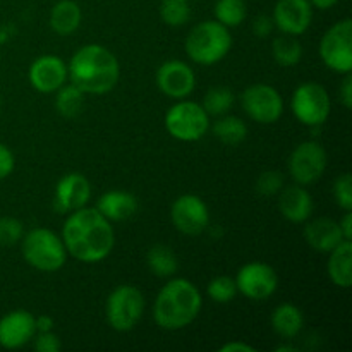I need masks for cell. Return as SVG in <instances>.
Returning <instances> with one entry per match:
<instances>
[{
	"label": "cell",
	"mask_w": 352,
	"mask_h": 352,
	"mask_svg": "<svg viewBox=\"0 0 352 352\" xmlns=\"http://www.w3.org/2000/svg\"><path fill=\"white\" fill-rule=\"evenodd\" d=\"M60 237L69 256L85 265L102 263L116 246L112 222L88 205L67 213Z\"/></svg>",
	"instance_id": "obj_1"
},
{
	"label": "cell",
	"mask_w": 352,
	"mask_h": 352,
	"mask_svg": "<svg viewBox=\"0 0 352 352\" xmlns=\"http://www.w3.org/2000/svg\"><path fill=\"white\" fill-rule=\"evenodd\" d=\"M67 76L69 82L78 86L86 95H107L119 85V58L100 43L82 45L69 58Z\"/></svg>",
	"instance_id": "obj_2"
},
{
	"label": "cell",
	"mask_w": 352,
	"mask_h": 352,
	"mask_svg": "<svg viewBox=\"0 0 352 352\" xmlns=\"http://www.w3.org/2000/svg\"><path fill=\"white\" fill-rule=\"evenodd\" d=\"M203 298L199 289L184 277H170L155 298L153 322L158 329L177 332L191 325L199 316Z\"/></svg>",
	"instance_id": "obj_3"
},
{
	"label": "cell",
	"mask_w": 352,
	"mask_h": 352,
	"mask_svg": "<svg viewBox=\"0 0 352 352\" xmlns=\"http://www.w3.org/2000/svg\"><path fill=\"white\" fill-rule=\"evenodd\" d=\"M230 48V30L215 19L203 21L192 26L184 40V50L189 60L205 67L222 62L229 55Z\"/></svg>",
	"instance_id": "obj_4"
},
{
	"label": "cell",
	"mask_w": 352,
	"mask_h": 352,
	"mask_svg": "<svg viewBox=\"0 0 352 352\" xmlns=\"http://www.w3.org/2000/svg\"><path fill=\"white\" fill-rule=\"evenodd\" d=\"M19 244L24 261L31 268L43 274L58 272L69 258L60 234L54 232L48 227H34L28 230Z\"/></svg>",
	"instance_id": "obj_5"
},
{
	"label": "cell",
	"mask_w": 352,
	"mask_h": 352,
	"mask_svg": "<svg viewBox=\"0 0 352 352\" xmlns=\"http://www.w3.org/2000/svg\"><path fill=\"white\" fill-rule=\"evenodd\" d=\"M165 129L174 140L182 143H196L210 131V116L201 103L192 100H175L165 113Z\"/></svg>",
	"instance_id": "obj_6"
},
{
	"label": "cell",
	"mask_w": 352,
	"mask_h": 352,
	"mask_svg": "<svg viewBox=\"0 0 352 352\" xmlns=\"http://www.w3.org/2000/svg\"><path fill=\"white\" fill-rule=\"evenodd\" d=\"M144 313V296L131 284H120L110 291L105 301V318L110 329L119 333L136 329Z\"/></svg>",
	"instance_id": "obj_7"
},
{
	"label": "cell",
	"mask_w": 352,
	"mask_h": 352,
	"mask_svg": "<svg viewBox=\"0 0 352 352\" xmlns=\"http://www.w3.org/2000/svg\"><path fill=\"white\" fill-rule=\"evenodd\" d=\"M318 55L327 69L336 74L352 72V19L344 17L320 38Z\"/></svg>",
	"instance_id": "obj_8"
},
{
	"label": "cell",
	"mask_w": 352,
	"mask_h": 352,
	"mask_svg": "<svg viewBox=\"0 0 352 352\" xmlns=\"http://www.w3.org/2000/svg\"><path fill=\"white\" fill-rule=\"evenodd\" d=\"M292 116L306 127H320L329 120L332 112V100L329 91L320 82H301L291 96Z\"/></svg>",
	"instance_id": "obj_9"
},
{
	"label": "cell",
	"mask_w": 352,
	"mask_h": 352,
	"mask_svg": "<svg viewBox=\"0 0 352 352\" xmlns=\"http://www.w3.org/2000/svg\"><path fill=\"white\" fill-rule=\"evenodd\" d=\"M244 113L253 122L270 126L284 116V98L275 86L267 82H254L248 86L239 96Z\"/></svg>",
	"instance_id": "obj_10"
},
{
	"label": "cell",
	"mask_w": 352,
	"mask_h": 352,
	"mask_svg": "<svg viewBox=\"0 0 352 352\" xmlns=\"http://www.w3.org/2000/svg\"><path fill=\"white\" fill-rule=\"evenodd\" d=\"M329 165L327 150L316 140L299 143L291 151L287 160V170L292 181L301 186H311L322 179Z\"/></svg>",
	"instance_id": "obj_11"
},
{
	"label": "cell",
	"mask_w": 352,
	"mask_h": 352,
	"mask_svg": "<svg viewBox=\"0 0 352 352\" xmlns=\"http://www.w3.org/2000/svg\"><path fill=\"white\" fill-rule=\"evenodd\" d=\"M237 292L250 301H267L277 292L278 275L265 261H250L237 270L234 277Z\"/></svg>",
	"instance_id": "obj_12"
},
{
	"label": "cell",
	"mask_w": 352,
	"mask_h": 352,
	"mask_svg": "<svg viewBox=\"0 0 352 352\" xmlns=\"http://www.w3.org/2000/svg\"><path fill=\"white\" fill-rule=\"evenodd\" d=\"M170 222L184 236H199L210 227V208L198 195H181L170 205Z\"/></svg>",
	"instance_id": "obj_13"
},
{
	"label": "cell",
	"mask_w": 352,
	"mask_h": 352,
	"mask_svg": "<svg viewBox=\"0 0 352 352\" xmlns=\"http://www.w3.org/2000/svg\"><path fill=\"white\" fill-rule=\"evenodd\" d=\"M155 82L160 93L167 98L184 100L192 95L196 88V74L191 65L179 58H168L158 65Z\"/></svg>",
	"instance_id": "obj_14"
},
{
	"label": "cell",
	"mask_w": 352,
	"mask_h": 352,
	"mask_svg": "<svg viewBox=\"0 0 352 352\" xmlns=\"http://www.w3.org/2000/svg\"><path fill=\"white\" fill-rule=\"evenodd\" d=\"M28 81L34 91L50 95L69 81L67 62L58 55H40L31 62L28 69Z\"/></svg>",
	"instance_id": "obj_15"
},
{
	"label": "cell",
	"mask_w": 352,
	"mask_h": 352,
	"mask_svg": "<svg viewBox=\"0 0 352 352\" xmlns=\"http://www.w3.org/2000/svg\"><path fill=\"white\" fill-rule=\"evenodd\" d=\"M272 19L280 33L301 36L311 28L313 6L309 0H277Z\"/></svg>",
	"instance_id": "obj_16"
},
{
	"label": "cell",
	"mask_w": 352,
	"mask_h": 352,
	"mask_svg": "<svg viewBox=\"0 0 352 352\" xmlns=\"http://www.w3.org/2000/svg\"><path fill=\"white\" fill-rule=\"evenodd\" d=\"M91 199V182L81 172H67L55 184L54 206L60 213H71Z\"/></svg>",
	"instance_id": "obj_17"
},
{
	"label": "cell",
	"mask_w": 352,
	"mask_h": 352,
	"mask_svg": "<svg viewBox=\"0 0 352 352\" xmlns=\"http://www.w3.org/2000/svg\"><path fill=\"white\" fill-rule=\"evenodd\" d=\"M36 333L34 315L28 309H12L0 318V347L16 351L28 346Z\"/></svg>",
	"instance_id": "obj_18"
},
{
	"label": "cell",
	"mask_w": 352,
	"mask_h": 352,
	"mask_svg": "<svg viewBox=\"0 0 352 352\" xmlns=\"http://www.w3.org/2000/svg\"><path fill=\"white\" fill-rule=\"evenodd\" d=\"M278 212L287 222L291 223H305L311 219L315 201H313L311 192L306 189V186L291 184L284 186L278 192Z\"/></svg>",
	"instance_id": "obj_19"
},
{
	"label": "cell",
	"mask_w": 352,
	"mask_h": 352,
	"mask_svg": "<svg viewBox=\"0 0 352 352\" xmlns=\"http://www.w3.org/2000/svg\"><path fill=\"white\" fill-rule=\"evenodd\" d=\"M302 236L311 250L323 254H329L333 248H337L344 241L339 220H333L330 217L306 220Z\"/></svg>",
	"instance_id": "obj_20"
},
{
	"label": "cell",
	"mask_w": 352,
	"mask_h": 352,
	"mask_svg": "<svg viewBox=\"0 0 352 352\" xmlns=\"http://www.w3.org/2000/svg\"><path fill=\"white\" fill-rule=\"evenodd\" d=\"M95 208L109 222H126L136 215L140 210V201L133 192L124 191V189H110L100 196Z\"/></svg>",
	"instance_id": "obj_21"
},
{
	"label": "cell",
	"mask_w": 352,
	"mask_h": 352,
	"mask_svg": "<svg viewBox=\"0 0 352 352\" xmlns=\"http://www.w3.org/2000/svg\"><path fill=\"white\" fill-rule=\"evenodd\" d=\"M272 330L280 340H294L305 329V315L292 302H282L270 315Z\"/></svg>",
	"instance_id": "obj_22"
},
{
	"label": "cell",
	"mask_w": 352,
	"mask_h": 352,
	"mask_svg": "<svg viewBox=\"0 0 352 352\" xmlns=\"http://www.w3.org/2000/svg\"><path fill=\"white\" fill-rule=\"evenodd\" d=\"M327 272L333 285L339 289H351L352 285V241L344 239L329 253Z\"/></svg>",
	"instance_id": "obj_23"
},
{
	"label": "cell",
	"mask_w": 352,
	"mask_h": 352,
	"mask_svg": "<svg viewBox=\"0 0 352 352\" xmlns=\"http://www.w3.org/2000/svg\"><path fill=\"white\" fill-rule=\"evenodd\" d=\"M82 23V10L74 0H58L50 9L48 24L52 31L60 36H69L76 33Z\"/></svg>",
	"instance_id": "obj_24"
},
{
	"label": "cell",
	"mask_w": 352,
	"mask_h": 352,
	"mask_svg": "<svg viewBox=\"0 0 352 352\" xmlns=\"http://www.w3.org/2000/svg\"><path fill=\"white\" fill-rule=\"evenodd\" d=\"M146 265L158 278H170L177 274L179 260L175 251L167 244L157 243L146 251Z\"/></svg>",
	"instance_id": "obj_25"
},
{
	"label": "cell",
	"mask_w": 352,
	"mask_h": 352,
	"mask_svg": "<svg viewBox=\"0 0 352 352\" xmlns=\"http://www.w3.org/2000/svg\"><path fill=\"white\" fill-rule=\"evenodd\" d=\"M215 122L210 124L212 134L226 146H237L248 138V126L243 119L237 116H226L215 117Z\"/></svg>",
	"instance_id": "obj_26"
},
{
	"label": "cell",
	"mask_w": 352,
	"mask_h": 352,
	"mask_svg": "<svg viewBox=\"0 0 352 352\" xmlns=\"http://www.w3.org/2000/svg\"><path fill=\"white\" fill-rule=\"evenodd\" d=\"M86 93L72 82H65L55 91V110L64 119H78L85 110Z\"/></svg>",
	"instance_id": "obj_27"
},
{
	"label": "cell",
	"mask_w": 352,
	"mask_h": 352,
	"mask_svg": "<svg viewBox=\"0 0 352 352\" xmlns=\"http://www.w3.org/2000/svg\"><path fill=\"white\" fill-rule=\"evenodd\" d=\"M302 45L298 40V36H291V34L280 33V36L274 38L272 41V57L282 67H294L301 62Z\"/></svg>",
	"instance_id": "obj_28"
},
{
	"label": "cell",
	"mask_w": 352,
	"mask_h": 352,
	"mask_svg": "<svg viewBox=\"0 0 352 352\" xmlns=\"http://www.w3.org/2000/svg\"><path fill=\"white\" fill-rule=\"evenodd\" d=\"M236 105V95L229 86H212L203 96L201 107L212 117H220L229 113Z\"/></svg>",
	"instance_id": "obj_29"
},
{
	"label": "cell",
	"mask_w": 352,
	"mask_h": 352,
	"mask_svg": "<svg viewBox=\"0 0 352 352\" xmlns=\"http://www.w3.org/2000/svg\"><path fill=\"white\" fill-rule=\"evenodd\" d=\"M213 16L215 21L232 30L244 23L248 16V6L244 0H217L213 6Z\"/></svg>",
	"instance_id": "obj_30"
},
{
	"label": "cell",
	"mask_w": 352,
	"mask_h": 352,
	"mask_svg": "<svg viewBox=\"0 0 352 352\" xmlns=\"http://www.w3.org/2000/svg\"><path fill=\"white\" fill-rule=\"evenodd\" d=\"M158 12L167 26L181 28L191 19V3L189 0H162Z\"/></svg>",
	"instance_id": "obj_31"
},
{
	"label": "cell",
	"mask_w": 352,
	"mask_h": 352,
	"mask_svg": "<svg viewBox=\"0 0 352 352\" xmlns=\"http://www.w3.org/2000/svg\"><path fill=\"white\" fill-rule=\"evenodd\" d=\"M237 285L234 277L229 275H219V277H213L212 280L206 285V296L212 299L213 302H219V305H227V302H232L236 299Z\"/></svg>",
	"instance_id": "obj_32"
},
{
	"label": "cell",
	"mask_w": 352,
	"mask_h": 352,
	"mask_svg": "<svg viewBox=\"0 0 352 352\" xmlns=\"http://www.w3.org/2000/svg\"><path fill=\"white\" fill-rule=\"evenodd\" d=\"M24 226L16 217H0V248H12L21 243Z\"/></svg>",
	"instance_id": "obj_33"
},
{
	"label": "cell",
	"mask_w": 352,
	"mask_h": 352,
	"mask_svg": "<svg viewBox=\"0 0 352 352\" xmlns=\"http://www.w3.org/2000/svg\"><path fill=\"white\" fill-rule=\"evenodd\" d=\"M284 188V175L278 170H265L258 175L256 182H254V189L258 195L270 198V196H277Z\"/></svg>",
	"instance_id": "obj_34"
},
{
	"label": "cell",
	"mask_w": 352,
	"mask_h": 352,
	"mask_svg": "<svg viewBox=\"0 0 352 352\" xmlns=\"http://www.w3.org/2000/svg\"><path fill=\"white\" fill-rule=\"evenodd\" d=\"M332 196L336 199L337 206L342 208L344 212L352 210V177L349 172H344L339 177L333 179L332 184Z\"/></svg>",
	"instance_id": "obj_35"
},
{
	"label": "cell",
	"mask_w": 352,
	"mask_h": 352,
	"mask_svg": "<svg viewBox=\"0 0 352 352\" xmlns=\"http://www.w3.org/2000/svg\"><path fill=\"white\" fill-rule=\"evenodd\" d=\"M33 349L36 352H58L62 349V342L54 330L50 332H36L33 337Z\"/></svg>",
	"instance_id": "obj_36"
},
{
	"label": "cell",
	"mask_w": 352,
	"mask_h": 352,
	"mask_svg": "<svg viewBox=\"0 0 352 352\" xmlns=\"http://www.w3.org/2000/svg\"><path fill=\"white\" fill-rule=\"evenodd\" d=\"M274 19H272V16H268V14H258L253 19V23H251V31H253L254 36L261 38V40L270 36V34L274 33Z\"/></svg>",
	"instance_id": "obj_37"
},
{
	"label": "cell",
	"mask_w": 352,
	"mask_h": 352,
	"mask_svg": "<svg viewBox=\"0 0 352 352\" xmlns=\"http://www.w3.org/2000/svg\"><path fill=\"white\" fill-rule=\"evenodd\" d=\"M16 168V157L7 144L0 143V181L9 177Z\"/></svg>",
	"instance_id": "obj_38"
},
{
	"label": "cell",
	"mask_w": 352,
	"mask_h": 352,
	"mask_svg": "<svg viewBox=\"0 0 352 352\" xmlns=\"http://www.w3.org/2000/svg\"><path fill=\"white\" fill-rule=\"evenodd\" d=\"M339 100L340 103L344 105V109L349 110L352 107V76L351 72L349 74H344L342 82L339 86Z\"/></svg>",
	"instance_id": "obj_39"
},
{
	"label": "cell",
	"mask_w": 352,
	"mask_h": 352,
	"mask_svg": "<svg viewBox=\"0 0 352 352\" xmlns=\"http://www.w3.org/2000/svg\"><path fill=\"white\" fill-rule=\"evenodd\" d=\"M251 344L243 342V340H230V342H226L223 346L219 347V352H254Z\"/></svg>",
	"instance_id": "obj_40"
},
{
	"label": "cell",
	"mask_w": 352,
	"mask_h": 352,
	"mask_svg": "<svg viewBox=\"0 0 352 352\" xmlns=\"http://www.w3.org/2000/svg\"><path fill=\"white\" fill-rule=\"evenodd\" d=\"M34 325H36V332H50L54 330V318L50 315H40L34 316Z\"/></svg>",
	"instance_id": "obj_41"
},
{
	"label": "cell",
	"mask_w": 352,
	"mask_h": 352,
	"mask_svg": "<svg viewBox=\"0 0 352 352\" xmlns=\"http://www.w3.org/2000/svg\"><path fill=\"white\" fill-rule=\"evenodd\" d=\"M340 230H342L344 239L352 241V210L351 212H344V217L339 220Z\"/></svg>",
	"instance_id": "obj_42"
},
{
	"label": "cell",
	"mask_w": 352,
	"mask_h": 352,
	"mask_svg": "<svg viewBox=\"0 0 352 352\" xmlns=\"http://www.w3.org/2000/svg\"><path fill=\"white\" fill-rule=\"evenodd\" d=\"M14 33H16V28L12 24H3V26H0V45L7 43L14 36Z\"/></svg>",
	"instance_id": "obj_43"
},
{
	"label": "cell",
	"mask_w": 352,
	"mask_h": 352,
	"mask_svg": "<svg viewBox=\"0 0 352 352\" xmlns=\"http://www.w3.org/2000/svg\"><path fill=\"white\" fill-rule=\"evenodd\" d=\"M340 0H309V3L313 6V9H320V10H329L332 7H336Z\"/></svg>",
	"instance_id": "obj_44"
},
{
	"label": "cell",
	"mask_w": 352,
	"mask_h": 352,
	"mask_svg": "<svg viewBox=\"0 0 352 352\" xmlns=\"http://www.w3.org/2000/svg\"><path fill=\"white\" fill-rule=\"evenodd\" d=\"M298 351V346L292 344V340H282V344H278L275 347V352H296Z\"/></svg>",
	"instance_id": "obj_45"
},
{
	"label": "cell",
	"mask_w": 352,
	"mask_h": 352,
	"mask_svg": "<svg viewBox=\"0 0 352 352\" xmlns=\"http://www.w3.org/2000/svg\"><path fill=\"white\" fill-rule=\"evenodd\" d=\"M0 107H2V95H0Z\"/></svg>",
	"instance_id": "obj_46"
}]
</instances>
